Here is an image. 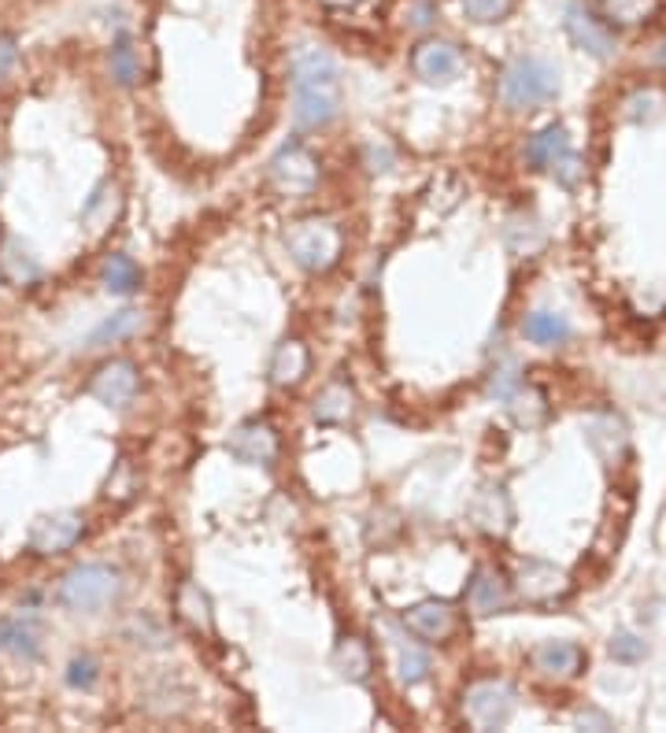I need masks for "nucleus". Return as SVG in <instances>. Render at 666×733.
<instances>
[{
	"label": "nucleus",
	"mask_w": 666,
	"mask_h": 733,
	"mask_svg": "<svg viewBox=\"0 0 666 733\" xmlns=\"http://www.w3.org/2000/svg\"><path fill=\"white\" fill-rule=\"evenodd\" d=\"M289 86H293V122L300 130H322L341 116V74L326 49L300 44L289 63Z\"/></svg>",
	"instance_id": "nucleus-1"
},
{
	"label": "nucleus",
	"mask_w": 666,
	"mask_h": 733,
	"mask_svg": "<svg viewBox=\"0 0 666 733\" xmlns=\"http://www.w3.org/2000/svg\"><path fill=\"white\" fill-rule=\"evenodd\" d=\"M500 97L515 111L544 108L559 97V71L548 60H541V56H518V60L507 63L504 78H500Z\"/></svg>",
	"instance_id": "nucleus-2"
},
{
	"label": "nucleus",
	"mask_w": 666,
	"mask_h": 733,
	"mask_svg": "<svg viewBox=\"0 0 666 733\" xmlns=\"http://www.w3.org/2000/svg\"><path fill=\"white\" fill-rule=\"evenodd\" d=\"M56 596H60L63 608L97 615V611L111 608L122 596V574L108 563H78L60 578Z\"/></svg>",
	"instance_id": "nucleus-3"
},
{
	"label": "nucleus",
	"mask_w": 666,
	"mask_h": 733,
	"mask_svg": "<svg viewBox=\"0 0 666 733\" xmlns=\"http://www.w3.org/2000/svg\"><path fill=\"white\" fill-rule=\"evenodd\" d=\"M285 249L293 255V263L304 267V271H330L341 255V230L326 219H304L296 227H289Z\"/></svg>",
	"instance_id": "nucleus-4"
},
{
	"label": "nucleus",
	"mask_w": 666,
	"mask_h": 733,
	"mask_svg": "<svg viewBox=\"0 0 666 733\" xmlns=\"http://www.w3.org/2000/svg\"><path fill=\"white\" fill-rule=\"evenodd\" d=\"M522 155H526V163L533 167V171H548L555 182L566 189L577 185V178H582V160L574 155L571 138H566V127H559V122H552V127L533 133V138L526 141V149H522Z\"/></svg>",
	"instance_id": "nucleus-5"
},
{
	"label": "nucleus",
	"mask_w": 666,
	"mask_h": 733,
	"mask_svg": "<svg viewBox=\"0 0 666 733\" xmlns=\"http://www.w3.org/2000/svg\"><path fill=\"white\" fill-rule=\"evenodd\" d=\"M266 178H271V185L278 193L307 197V193H315V185H319V160L296 141L282 144V149L274 152V160L266 163Z\"/></svg>",
	"instance_id": "nucleus-6"
},
{
	"label": "nucleus",
	"mask_w": 666,
	"mask_h": 733,
	"mask_svg": "<svg viewBox=\"0 0 666 733\" xmlns=\"http://www.w3.org/2000/svg\"><path fill=\"white\" fill-rule=\"evenodd\" d=\"M511 711L515 696L504 682H474L463 696V715L474 730H504Z\"/></svg>",
	"instance_id": "nucleus-7"
},
{
	"label": "nucleus",
	"mask_w": 666,
	"mask_h": 733,
	"mask_svg": "<svg viewBox=\"0 0 666 733\" xmlns=\"http://www.w3.org/2000/svg\"><path fill=\"white\" fill-rule=\"evenodd\" d=\"M82 533H85V519L78 511H52V515L33 519V526L27 533V549L33 555H60L67 549H74Z\"/></svg>",
	"instance_id": "nucleus-8"
},
{
	"label": "nucleus",
	"mask_w": 666,
	"mask_h": 733,
	"mask_svg": "<svg viewBox=\"0 0 666 733\" xmlns=\"http://www.w3.org/2000/svg\"><path fill=\"white\" fill-rule=\"evenodd\" d=\"M138 385H141L138 366H133L130 360H108V363L97 366L93 378H89V396L100 400L104 408L122 411V408L133 404Z\"/></svg>",
	"instance_id": "nucleus-9"
},
{
	"label": "nucleus",
	"mask_w": 666,
	"mask_h": 733,
	"mask_svg": "<svg viewBox=\"0 0 666 733\" xmlns=\"http://www.w3.org/2000/svg\"><path fill=\"white\" fill-rule=\"evenodd\" d=\"M226 452L244 466H271L278 460V433L271 422L249 419L226 438Z\"/></svg>",
	"instance_id": "nucleus-10"
},
{
	"label": "nucleus",
	"mask_w": 666,
	"mask_h": 733,
	"mask_svg": "<svg viewBox=\"0 0 666 733\" xmlns=\"http://www.w3.org/2000/svg\"><path fill=\"white\" fill-rule=\"evenodd\" d=\"M566 33H571V41L577 44V49L596 56V60H607V56L615 52V44H618L615 30H610L607 22L596 16V11H588L585 4L566 8Z\"/></svg>",
	"instance_id": "nucleus-11"
},
{
	"label": "nucleus",
	"mask_w": 666,
	"mask_h": 733,
	"mask_svg": "<svg viewBox=\"0 0 666 733\" xmlns=\"http://www.w3.org/2000/svg\"><path fill=\"white\" fill-rule=\"evenodd\" d=\"M411 67H415V74L422 78V82L444 86L463 71V56L452 41L430 38V41H422L415 52H411Z\"/></svg>",
	"instance_id": "nucleus-12"
},
{
	"label": "nucleus",
	"mask_w": 666,
	"mask_h": 733,
	"mask_svg": "<svg viewBox=\"0 0 666 733\" xmlns=\"http://www.w3.org/2000/svg\"><path fill=\"white\" fill-rule=\"evenodd\" d=\"M404 626L418 633L422 641H448L455 633V611L444 600H422V604L404 611Z\"/></svg>",
	"instance_id": "nucleus-13"
},
{
	"label": "nucleus",
	"mask_w": 666,
	"mask_h": 733,
	"mask_svg": "<svg viewBox=\"0 0 666 733\" xmlns=\"http://www.w3.org/2000/svg\"><path fill=\"white\" fill-rule=\"evenodd\" d=\"M515 582L518 593L526 600H555L559 593H566V578L563 571H555L552 563H537V560H522L515 566Z\"/></svg>",
	"instance_id": "nucleus-14"
},
{
	"label": "nucleus",
	"mask_w": 666,
	"mask_h": 733,
	"mask_svg": "<svg viewBox=\"0 0 666 733\" xmlns=\"http://www.w3.org/2000/svg\"><path fill=\"white\" fill-rule=\"evenodd\" d=\"M41 619L33 615H11L0 619V652L22 655V660H38L41 655Z\"/></svg>",
	"instance_id": "nucleus-15"
},
{
	"label": "nucleus",
	"mask_w": 666,
	"mask_h": 733,
	"mask_svg": "<svg viewBox=\"0 0 666 733\" xmlns=\"http://www.w3.org/2000/svg\"><path fill=\"white\" fill-rule=\"evenodd\" d=\"M385 633H389V644H393L396 652V677L404 685H422L430 677V652L418 649L415 641H407L404 633H400L393 622H385Z\"/></svg>",
	"instance_id": "nucleus-16"
},
{
	"label": "nucleus",
	"mask_w": 666,
	"mask_h": 733,
	"mask_svg": "<svg viewBox=\"0 0 666 733\" xmlns=\"http://www.w3.org/2000/svg\"><path fill=\"white\" fill-rule=\"evenodd\" d=\"M582 660L585 655L574 641H544L533 649V666H537L544 677H571L577 674Z\"/></svg>",
	"instance_id": "nucleus-17"
},
{
	"label": "nucleus",
	"mask_w": 666,
	"mask_h": 733,
	"mask_svg": "<svg viewBox=\"0 0 666 733\" xmlns=\"http://www.w3.org/2000/svg\"><path fill=\"white\" fill-rule=\"evenodd\" d=\"M471 519L477 530L485 533H504L511 526V504H507V493L500 485H485L482 493L474 496L471 504Z\"/></svg>",
	"instance_id": "nucleus-18"
},
{
	"label": "nucleus",
	"mask_w": 666,
	"mask_h": 733,
	"mask_svg": "<svg viewBox=\"0 0 666 733\" xmlns=\"http://www.w3.org/2000/svg\"><path fill=\"white\" fill-rule=\"evenodd\" d=\"M466 600H471L474 615H496V611L507 608V582L493 571V566H477Z\"/></svg>",
	"instance_id": "nucleus-19"
},
{
	"label": "nucleus",
	"mask_w": 666,
	"mask_h": 733,
	"mask_svg": "<svg viewBox=\"0 0 666 733\" xmlns=\"http://www.w3.org/2000/svg\"><path fill=\"white\" fill-rule=\"evenodd\" d=\"M119 211H122L119 185L115 182H100L93 193H89L85 204H82V227L89 233H100V230H108L111 222L119 219Z\"/></svg>",
	"instance_id": "nucleus-20"
},
{
	"label": "nucleus",
	"mask_w": 666,
	"mask_h": 733,
	"mask_svg": "<svg viewBox=\"0 0 666 733\" xmlns=\"http://www.w3.org/2000/svg\"><path fill=\"white\" fill-rule=\"evenodd\" d=\"M144 330V315L138 308H122L111 319H104L100 327L85 338V349H108V344H122L130 338H138Z\"/></svg>",
	"instance_id": "nucleus-21"
},
{
	"label": "nucleus",
	"mask_w": 666,
	"mask_h": 733,
	"mask_svg": "<svg viewBox=\"0 0 666 733\" xmlns=\"http://www.w3.org/2000/svg\"><path fill=\"white\" fill-rule=\"evenodd\" d=\"M0 274H4L11 285H30V282H38L41 267L19 238H0Z\"/></svg>",
	"instance_id": "nucleus-22"
},
{
	"label": "nucleus",
	"mask_w": 666,
	"mask_h": 733,
	"mask_svg": "<svg viewBox=\"0 0 666 733\" xmlns=\"http://www.w3.org/2000/svg\"><path fill=\"white\" fill-rule=\"evenodd\" d=\"M304 374H307V349H304V341L289 338V341L278 344V352H274V360H271V382L289 389V385H296Z\"/></svg>",
	"instance_id": "nucleus-23"
},
{
	"label": "nucleus",
	"mask_w": 666,
	"mask_h": 733,
	"mask_svg": "<svg viewBox=\"0 0 666 733\" xmlns=\"http://www.w3.org/2000/svg\"><path fill=\"white\" fill-rule=\"evenodd\" d=\"M100 285L108 289L111 297H130L138 293L141 285V267L130 260L127 252H111L104 267H100Z\"/></svg>",
	"instance_id": "nucleus-24"
},
{
	"label": "nucleus",
	"mask_w": 666,
	"mask_h": 733,
	"mask_svg": "<svg viewBox=\"0 0 666 733\" xmlns=\"http://www.w3.org/2000/svg\"><path fill=\"white\" fill-rule=\"evenodd\" d=\"M174 604H178V619H182L189 630L211 633V626H215V619H211V600L196 582H182Z\"/></svg>",
	"instance_id": "nucleus-25"
},
{
	"label": "nucleus",
	"mask_w": 666,
	"mask_h": 733,
	"mask_svg": "<svg viewBox=\"0 0 666 733\" xmlns=\"http://www.w3.org/2000/svg\"><path fill=\"white\" fill-rule=\"evenodd\" d=\"M333 666L341 671V677H349V682L363 685L366 677H371V666H374L366 641L363 637H344L337 644V652H333Z\"/></svg>",
	"instance_id": "nucleus-26"
},
{
	"label": "nucleus",
	"mask_w": 666,
	"mask_h": 733,
	"mask_svg": "<svg viewBox=\"0 0 666 733\" xmlns=\"http://www.w3.org/2000/svg\"><path fill=\"white\" fill-rule=\"evenodd\" d=\"M522 333H526V341L552 349V344L571 341V322L563 315H555V311H533V315H526V322H522Z\"/></svg>",
	"instance_id": "nucleus-27"
},
{
	"label": "nucleus",
	"mask_w": 666,
	"mask_h": 733,
	"mask_svg": "<svg viewBox=\"0 0 666 733\" xmlns=\"http://www.w3.org/2000/svg\"><path fill=\"white\" fill-rule=\"evenodd\" d=\"M352 411H355V393L341 382L326 385L315 400V419L319 422H349Z\"/></svg>",
	"instance_id": "nucleus-28"
},
{
	"label": "nucleus",
	"mask_w": 666,
	"mask_h": 733,
	"mask_svg": "<svg viewBox=\"0 0 666 733\" xmlns=\"http://www.w3.org/2000/svg\"><path fill=\"white\" fill-rule=\"evenodd\" d=\"M108 71H111V78H115V82H119L122 89H130L133 82H138L141 63H138V52H133L130 33H119V38L111 41V52H108Z\"/></svg>",
	"instance_id": "nucleus-29"
},
{
	"label": "nucleus",
	"mask_w": 666,
	"mask_h": 733,
	"mask_svg": "<svg viewBox=\"0 0 666 733\" xmlns=\"http://www.w3.org/2000/svg\"><path fill=\"white\" fill-rule=\"evenodd\" d=\"M127 637L133 644H141V649H167V644H171V633H167L163 622L152 615H133L127 626Z\"/></svg>",
	"instance_id": "nucleus-30"
},
{
	"label": "nucleus",
	"mask_w": 666,
	"mask_h": 733,
	"mask_svg": "<svg viewBox=\"0 0 666 733\" xmlns=\"http://www.w3.org/2000/svg\"><path fill=\"white\" fill-rule=\"evenodd\" d=\"M97 677H100V671H97V660L93 655H74L71 660V666H67V685L71 689H93L97 685Z\"/></svg>",
	"instance_id": "nucleus-31"
},
{
	"label": "nucleus",
	"mask_w": 666,
	"mask_h": 733,
	"mask_svg": "<svg viewBox=\"0 0 666 733\" xmlns=\"http://www.w3.org/2000/svg\"><path fill=\"white\" fill-rule=\"evenodd\" d=\"M515 0H463V11L474 22H500L511 11Z\"/></svg>",
	"instance_id": "nucleus-32"
},
{
	"label": "nucleus",
	"mask_w": 666,
	"mask_h": 733,
	"mask_svg": "<svg viewBox=\"0 0 666 733\" xmlns=\"http://www.w3.org/2000/svg\"><path fill=\"white\" fill-rule=\"evenodd\" d=\"M133 489H138V482H133V471H130V463L127 460H119V466H115V474L108 478V496H115V500H127Z\"/></svg>",
	"instance_id": "nucleus-33"
},
{
	"label": "nucleus",
	"mask_w": 666,
	"mask_h": 733,
	"mask_svg": "<svg viewBox=\"0 0 666 733\" xmlns=\"http://www.w3.org/2000/svg\"><path fill=\"white\" fill-rule=\"evenodd\" d=\"M610 655H615V660H622V663L640 660V655H644V641H637L633 633H618V637L610 641Z\"/></svg>",
	"instance_id": "nucleus-34"
},
{
	"label": "nucleus",
	"mask_w": 666,
	"mask_h": 733,
	"mask_svg": "<svg viewBox=\"0 0 666 733\" xmlns=\"http://www.w3.org/2000/svg\"><path fill=\"white\" fill-rule=\"evenodd\" d=\"M363 160H366V167H371V171L377 174V171H389L396 155H393V149H389L385 141H371V144L363 149Z\"/></svg>",
	"instance_id": "nucleus-35"
},
{
	"label": "nucleus",
	"mask_w": 666,
	"mask_h": 733,
	"mask_svg": "<svg viewBox=\"0 0 666 733\" xmlns=\"http://www.w3.org/2000/svg\"><path fill=\"white\" fill-rule=\"evenodd\" d=\"M518 389V374H515V366H500V371L493 374V382H488V393H493L496 400H507L511 393Z\"/></svg>",
	"instance_id": "nucleus-36"
},
{
	"label": "nucleus",
	"mask_w": 666,
	"mask_h": 733,
	"mask_svg": "<svg viewBox=\"0 0 666 733\" xmlns=\"http://www.w3.org/2000/svg\"><path fill=\"white\" fill-rule=\"evenodd\" d=\"M610 16L622 19V22H637L644 11L652 8V0H607Z\"/></svg>",
	"instance_id": "nucleus-37"
},
{
	"label": "nucleus",
	"mask_w": 666,
	"mask_h": 733,
	"mask_svg": "<svg viewBox=\"0 0 666 733\" xmlns=\"http://www.w3.org/2000/svg\"><path fill=\"white\" fill-rule=\"evenodd\" d=\"M19 63V44L16 38H8V33H0V82L11 74V67Z\"/></svg>",
	"instance_id": "nucleus-38"
},
{
	"label": "nucleus",
	"mask_w": 666,
	"mask_h": 733,
	"mask_svg": "<svg viewBox=\"0 0 666 733\" xmlns=\"http://www.w3.org/2000/svg\"><path fill=\"white\" fill-rule=\"evenodd\" d=\"M426 22H430V8L418 4V8H415V27H426Z\"/></svg>",
	"instance_id": "nucleus-39"
},
{
	"label": "nucleus",
	"mask_w": 666,
	"mask_h": 733,
	"mask_svg": "<svg viewBox=\"0 0 666 733\" xmlns=\"http://www.w3.org/2000/svg\"><path fill=\"white\" fill-rule=\"evenodd\" d=\"M326 4H355V0H326Z\"/></svg>",
	"instance_id": "nucleus-40"
},
{
	"label": "nucleus",
	"mask_w": 666,
	"mask_h": 733,
	"mask_svg": "<svg viewBox=\"0 0 666 733\" xmlns=\"http://www.w3.org/2000/svg\"><path fill=\"white\" fill-rule=\"evenodd\" d=\"M0 189H4V167H0Z\"/></svg>",
	"instance_id": "nucleus-41"
},
{
	"label": "nucleus",
	"mask_w": 666,
	"mask_h": 733,
	"mask_svg": "<svg viewBox=\"0 0 666 733\" xmlns=\"http://www.w3.org/2000/svg\"><path fill=\"white\" fill-rule=\"evenodd\" d=\"M659 60H663V63H666V49H663V56H659Z\"/></svg>",
	"instance_id": "nucleus-42"
}]
</instances>
